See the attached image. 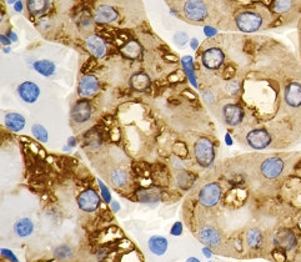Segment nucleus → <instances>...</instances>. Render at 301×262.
Here are the masks:
<instances>
[{
  "label": "nucleus",
  "instance_id": "43",
  "mask_svg": "<svg viewBox=\"0 0 301 262\" xmlns=\"http://www.w3.org/2000/svg\"><path fill=\"white\" fill-rule=\"evenodd\" d=\"M7 2L9 3V4H12V3H15V2H17V0H7Z\"/></svg>",
  "mask_w": 301,
  "mask_h": 262
},
{
  "label": "nucleus",
  "instance_id": "22",
  "mask_svg": "<svg viewBox=\"0 0 301 262\" xmlns=\"http://www.w3.org/2000/svg\"><path fill=\"white\" fill-rule=\"evenodd\" d=\"M120 51H122L123 56L127 57V59L135 60L141 56V54H143V48H141V45L137 40H130L128 41L124 46H122Z\"/></svg>",
  "mask_w": 301,
  "mask_h": 262
},
{
  "label": "nucleus",
  "instance_id": "30",
  "mask_svg": "<svg viewBox=\"0 0 301 262\" xmlns=\"http://www.w3.org/2000/svg\"><path fill=\"white\" fill-rule=\"evenodd\" d=\"M242 89V83L239 80H230L225 86V90L229 95H236Z\"/></svg>",
  "mask_w": 301,
  "mask_h": 262
},
{
  "label": "nucleus",
  "instance_id": "25",
  "mask_svg": "<svg viewBox=\"0 0 301 262\" xmlns=\"http://www.w3.org/2000/svg\"><path fill=\"white\" fill-rule=\"evenodd\" d=\"M139 201L145 204H153L160 201V192L155 188H149V190H141L138 193Z\"/></svg>",
  "mask_w": 301,
  "mask_h": 262
},
{
  "label": "nucleus",
  "instance_id": "14",
  "mask_svg": "<svg viewBox=\"0 0 301 262\" xmlns=\"http://www.w3.org/2000/svg\"><path fill=\"white\" fill-rule=\"evenodd\" d=\"M18 95L25 103L34 104L40 96V88L33 81H24L18 86Z\"/></svg>",
  "mask_w": 301,
  "mask_h": 262
},
{
  "label": "nucleus",
  "instance_id": "3",
  "mask_svg": "<svg viewBox=\"0 0 301 262\" xmlns=\"http://www.w3.org/2000/svg\"><path fill=\"white\" fill-rule=\"evenodd\" d=\"M287 161L280 155L265 157L260 164V174L266 180H276L286 172Z\"/></svg>",
  "mask_w": 301,
  "mask_h": 262
},
{
  "label": "nucleus",
  "instance_id": "31",
  "mask_svg": "<svg viewBox=\"0 0 301 262\" xmlns=\"http://www.w3.org/2000/svg\"><path fill=\"white\" fill-rule=\"evenodd\" d=\"M98 183H99V187H100V195H101V199H103L104 203L111 204L112 198H111V193H110V190L108 188V186L101 181V180H98Z\"/></svg>",
  "mask_w": 301,
  "mask_h": 262
},
{
  "label": "nucleus",
  "instance_id": "32",
  "mask_svg": "<svg viewBox=\"0 0 301 262\" xmlns=\"http://www.w3.org/2000/svg\"><path fill=\"white\" fill-rule=\"evenodd\" d=\"M189 182H192V179H190L188 172H180V174L177 175V183H179L180 187L188 188L190 185Z\"/></svg>",
  "mask_w": 301,
  "mask_h": 262
},
{
  "label": "nucleus",
  "instance_id": "20",
  "mask_svg": "<svg viewBox=\"0 0 301 262\" xmlns=\"http://www.w3.org/2000/svg\"><path fill=\"white\" fill-rule=\"evenodd\" d=\"M14 231L19 237H29L34 232V222L30 217H22L14 224Z\"/></svg>",
  "mask_w": 301,
  "mask_h": 262
},
{
  "label": "nucleus",
  "instance_id": "5",
  "mask_svg": "<svg viewBox=\"0 0 301 262\" xmlns=\"http://www.w3.org/2000/svg\"><path fill=\"white\" fill-rule=\"evenodd\" d=\"M249 148L254 150H265L273 145V134L266 127H254L245 136Z\"/></svg>",
  "mask_w": 301,
  "mask_h": 262
},
{
  "label": "nucleus",
  "instance_id": "44",
  "mask_svg": "<svg viewBox=\"0 0 301 262\" xmlns=\"http://www.w3.org/2000/svg\"><path fill=\"white\" fill-rule=\"evenodd\" d=\"M209 262H213V261H209Z\"/></svg>",
  "mask_w": 301,
  "mask_h": 262
},
{
  "label": "nucleus",
  "instance_id": "7",
  "mask_svg": "<svg viewBox=\"0 0 301 262\" xmlns=\"http://www.w3.org/2000/svg\"><path fill=\"white\" fill-rule=\"evenodd\" d=\"M91 15H93L94 23L100 25L112 24V23L117 22L120 18V13L116 7L108 4V3H100L96 5Z\"/></svg>",
  "mask_w": 301,
  "mask_h": 262
},
{
  "label": "nucleus",
  "instance_id": "38",
  "mask_svg": "<svg viewBox=\"0 0 301 262\" xmlns=\"http://www.w3.org/2000/svg\"><path fill=\"white\" fill-rule=\"evenodd\" d=\"M110 208H111V211L114 212V214H117V212L120 211V209H122V206H120V204L117 203V201L112 200L111 204H110Z\"/></svg>",
  "mask_w": 301,
  "mask_h": 262
},
{
  "label": "nucleus",
  "instance_id": "18",
  "mask_svg": "<svg viewBox=\"0 0 301 262\" xmlns=\"http://www.w3.org/2000/svg\"><path fill=\"white\" fill-rule=\"evenodd\" d=\"M4 124L10 131L14 133H19L25 127L27 120L19 112H8L4 116Z\"/></svg>",
  "mask_w": 301,
  "mask_h": 262
},
{
  "label": "nucleus",
  "instance_id": "13",
  "mask_svg": "<svg viewBox=\"0 0 301 262\" xmlns=\"http://www.w3.org/2000/svg\"><path fill=\"white\" fill-rule=\"evenodd\" d=\"M93 116V106L88 100H79L72 109V119L77 124H84Z\"/></svg>",
  "mask_w": 301,
  "mask_h": 262
},
{
  "label": "nucleus",
  "instance_id": "40",
  "mask_svg": "<svg viewBox=\"0 0 301 262\" xmlns=\"http://www.w3.org/2000/svg\"><path fill=\"white\" fill-rule=\"evenodd\" d=\"M68 146H69V148H74V146H77V139L69 138V140H68Z\"/></svg>",
  "mask_w": 301,
  "mask_h": 262
},
{
  "label": "nucleus",
  "instance_id": "41",
  "mask_svg": "<svg viewBox=\"0 0 301 262\" xmlns=\"http://www.w3.org/2000/svg\"><path fill=\"white\" fill-rule=\"evenodd\" d=\"M297 29H299V46H300V54H301V19L299 20V23H297ZM300 61H301V57H300Z\"/></svg>",
  "mask_w": 301,
  "mask_h": 262
},
{
  "label": "nucleus",
  "instance_id": "19",
  "mask_svg": "<svg viewBox=\"0 0 301 262\" xmlns=\"http://www.w3.org/2000/svg\"><path fill=\"white\" fill-rule=\"evenodd\" d=\"M25 7L31 17H41L50 8V0H25Z\"/></svg>",
  "mask_w": 301,
  "mask_h": 262
},
{
  "label": "nucleus",
  "instance_id": "21",
  "mask_svg": "<svg viewBox=\"0 0 301 262\" xmlns=\"http://www.w3.org/2000/svg\"><path fill=\"white\" fill-rule=\"evenodd\" d=\"M245 240H247L249 247L253 248V250H260L264 245L263 231L259 227H251L247 232Z\"/></svg>",
  "mask_w": 301,
  "mask_h": 262
},
{
  "label": "nucleus",
  "instance_id": "17",
  "mask_svg": "<svg viewBox=\"0 0 301 262\" xmlns=\"http://www.w3.org/2000/svg\"><path fill=\"white\" fill-rule=\"evenodd\" d=\"M148 247L153 255L164 256L166 253L167 247H169V242H167V238L164 236L154 235L149 238Z\"/></svg>",
  "mask_w": 301,
  "mask_h": 262
},
{
  "label": "nucleus",
  "instance_id": "23",
  "mask_svg": "<svg viewBox=\"0 0 301 262\" xmlns=\"http://www.w3.org/2000/svg\"><path fill=\"white\" fill-rule=\"evenodd\" d=\"M151 80L145 73H137L130 78V86L137 91H145L150 86Z\"/></svg>",
  "mask_w": 301,
  "mask_h": 262
},
{
  "label": "nucleus",
  "instance_id": "24",
  "mask_svg": "<svg viewBox=\"0 0 301 262\" xmlns=\"http://www.w3.org/2000/svg\"><path fill=\"white\" fill-rule=\"evenodd\" d=\"M33 67L39 74L46 78L51 77V75L55 73V64L53 61H50V60H46V59L38 60V61L34 62Z\"/></svg>",
  "mask_w": 301,
  "mask_h": 262
},
{
  "label": "nucleus",
  "instance_id": "39",
  "mask_svg": "<svg viewBox=\"0 0 301 262\" xmlns=\"http://www.w3.org/2000/svg\"><path fill=\"white\" fill-rule=\"evenodd\" d=\"M225 143H226V145H232V143H234V140H232V138H231V135H230V134H226V135H225Z\"/></svg>",
  "mask_w": 301,
  "mask_h": 262
},
{
  "label": "nucleus",
  "instance_id": "9",
  "mask_svg": "<svg viewBox=\"0 0 301 262\" xmlns=\"http://www.w3.org/2000/svg\"><path fill=\"white\" fill-rule=\"evenodd\" d=\"M101 198L94 188H86L78 196V206L84 212H95L100 208Z\"/></svg>",
  "mask_w": 301,
  "mask_h": 262
},
{
  "label": "nucleus",
  "instance_id": "4",
  "mask_svg": "<svg viewBox=\"0 0 301 262\" xmlns=\"http://www.w3.org/2000/svg\"><path fill=\"white\" fill-rule=\"evenodd\" d=\"M194 156L196 162L204 169L213 166L215 160V148L208 138H200L194 145Z\"/></svg>",
  "mask_w": 301,
  "mask_h": 262
},
{
  "label": "nucleus",
  "instance_id": "37",
  "mask_svg": "<svg viewBox=\"0 0 301 262\" xmlns=\"http://www.w3.org/2000/svg\"><path fill=\"white\" fill-rule=\"evenodd\" d=\"M201 252H203V255L205 256L206 258L213 257V250H211V247H209V246H204V247L201 248Z\"/></svg>",
  "mask_w": 301,
  "mask_h": 262
},
{
  "label": "nucleus",
  "instance_id": "27",
  "mask_svg": "<svg viewBox=\"0 0 301 262\" xmlns=\"http://www.w3.org/2000/svg\"><path fill=\"white\" fill-rule=\"evenodd\" d=\"M31 134H33L34 138H35L38 141H40V143L43 144L48 143V139H49L48 130H46L41 124H34L33 126H31Z\"/></svg>",
  "mask_w": 301,
  "mask_h": 262
},
{
  "label": "nucleus",
  "instance_id": "10",
  "mask_svg": "<svg viewBox=\"0 0 301 262\" xmlns=\"http://www.w3.org/2000/svg\"><path fill=\"white\" fill-rule=\"evenodd\" d=\"M222 116H224V121L227 126L236 127L244 121L245 111L240 105L226 104L222 107Z\"/></svg>",
  "mask_w": 301,
  "mask_h": 262
},
{
  "label": "nucleus",
  "instance_id": "42",
  "mask_svg": "<svg viewBox=\"0 0 301 262\" xmlns=\"http://www.w3.org/2000/svg\"><path fill=\"white\" fill-rule=\"evenodd\" d=\"M185 262H201V261L199 260L198 257H189V258H187V261Z\"/></svg>",
  "mask_w": 301,
  "mask_h": 262
},
{
  "label": "nucleus",
  "instance_id": "28",
  "mask_svg": "<svg viewBox=\"0 0 301 262\" xmlns=\"http://www.w3.org/2000/svg\"><path fill=\"white\" fill-rule=\"evenodd\" d=\"M183 67H184V70L185 73L188 74V77H189L190 81H192V84L194 86H198V84H196V80H195V77H194V70H193V60L190 56H185L184 59H183Z\"/></svg>",
  "mask_w": 301,
  "mask_h": 262
},
{
  "label": "nucleus",
  "instance_id": "33",
  "mask_svg": "<svg viewBox=\"0 0 301 262\" xmlns=\"http://www.w3.org/2000/svg\"><path fill=\"white\" fill-rule=\"evenodd\" d=\"M183 231H184V225L182 221H176L172 224L171 229H170V235L171 236H182Z\"/></svg>",
  "mask_w": 301,
  "mask_h": 262
},
{
  "label": "nucleus",
  "instance_id": "29",
  "mask_svg": "<svg viewBox=\"0 0 301 262\" xmlns=\"http://www.w3.org/2000/svg\"><path fill=\"white\" fill-rule=\"evenodd\" d=\"M54 255L55 257L59 258V260H65V258H69L70 256L73 255V250L72 247H69L68 245H62L55 248Z\"/></svg>",
  "mask_w": 301,
  "mask_h": 262
},
{
  "label": "nucleus",
  "instance_id": "6",
  "mask_svg": "<svg viewBox=\"0 0 301 262\" xmlns=\"http://www.w3.org/2000/svg\"><path fill=\"white\" fill-rule=\"evenodd\" d=\"M222 196L221 186L216 182H210L200 188L198 195L199 204L204 208H215Z\"/></svg>",
  "mask_w": 301,
  "mask_h": 262
},
{
  "label": "nucleus",
  "instance_id": "36",
  "mask_svg": "<svg viewBox=\"0 0 301 262\" xmlns=\"http://www.w3.org/2000/svg\"><path fill=\"white\" fill-rule=\"evenodd\" d=\"M203 99L208 105L215 103V98H214V94L211 93V91H205V93L203 94Z\"/></svg>",
  "mask_w": 301,
  "mask_h": 262
},
{
  "label": "nucleus",
  "instance_id": "35",
  "mask_svg": "<svg viewBox=\"0 0 301 262\" xmlns=\"http://www.w3.org/2000/svg\"><path fill=\"white\" fill-rule=\"evenodd\" d=\"M174 41L177 44V45H185V44L188 43V35L185 33H179L175 35L174 38Z\"/></svg>",
  "mask_w": 301,
  "mask_h": 262
},
{
  "label": "nucleus",
  "instance_id": "16",
  "mask_svg": "<svg viewBox=\"0 0 301 262\" xmlns=\"http://www.w3.org/2000/svg\"><path fill=\"white\" fill-rule=\"evenodd\" d=\"M86 49L93 56L98 57V59H101L106 54L105 41L103 40L101 36L95 35V34H93V35H90L86 39Z\"/></svg>",
  "mask_w": 301,
  "mask_h": 262
},
{
  "label": "nucleus",
  "instance_id": "11",
  "mask_svg": "<svg viewBox=\"0 0 301 262\" xmlns=\"http://www.w3.org/2000/svg\"><path fill=\"white\" fill-rule=\"evenodd\" d=\"M225 61V52L220 48L206 49L201 55V62L209 70H218Z\"/></svg>",
  "mask_w": 301,
  "mask_h": 262
},
{
  "label": "nucleus",
  "instance_id": "26",
  "mask_svg": "<svg viewBox=\"0 0 301 262\" xmlns=\"http://www.w3.org/2000/svg\"><path fill=\"white\" fill-rule=\"evenodd\" d=\"M110 180H111L112 185L116 187H125L128 183V174L124 170L116 169L110 175Z\"/></svg>",
  "mask_w": 301,
  "mask_h": 262
},
{
  "label": "nucleus",
  "instance_id": "12",
  "mask_svg": "<svg viewBox=\"0 0 301 262\" xmlns=\"http://www.w3.org/2000/svg\"><path fill=\"white\" fill-rule=\"evenodd\" d=\"M99 88H100V84L95 75H85L82 78L78 86V94L83 99L93 98L99 91Z\"/></svg>",
  "mask_w": 301,
  "mask_h": 262
},
{
  "label": "nucleus",
  "instance_id": "15",
  "mask_svg": "<svg viewBox=\"0 0 301 262\" xmlns=\"http://www.w3.org/2000/svg\"><path fill=\"white\" fill-rule=\"evenodd\" d=\"M199 240L204 243L205 246H209V247H218V246L221 243V234H220L219 230H216L214 226H204L203 229H200L199 231Z\"/></svg>",
  "mask_w": 301,
  "mask_h": 262
},
{
  "label": "nucleus",
  "instance_id": "34",
  "mask_svg": "<svg viewBox=\"0 0 301 262\" xmlns=\"http://www.w3.org/2000/svg\"><path fill=\"white\" fill-rule=\"evenodd\" d=\"M0 253H2L3 257L8 258L10 262H19L17 256L14 255V252H13L12 250H9V248H2V250H0Z\"/></svg>",
  "mask_w": 301,
  "mask_h": 262
},
{
  "label": "nucleus",
  "instance_id": "8",
  "mask_svg": "<svg viewBox=\"0 0 301 262\" xmlns=\"http://www.w3.org/2000/svg\"><path fill=\"white\" fill-rule=\"evenodd\" d=\"M273 242L277 250L282 251V252L285 253L295 251L297 245H299V240H297L296 234H294V231L289 229L279 230V231L274 235Z\"/></svg>",
  "mask_w": 301,
  "mask_h": 262
},
{
  "label": "nucleus",
  "instance_id": "2",
  "mask_svg": "<svg viewBox=\"0 0 301 262\" xmlns=\"http://www.w3.org/2000/svg\"><path fill=\"white\" fill-rule=\"evenodd\" d=\"M175 12L182 13L184 19L194 24L205 23L210 17V4L208 0H171Z\"/></svg>",
  "mask_w": 301,
  "mask_h": 262
},
{
  "label": "nucleus",
  "instance_id": "1",
  "mask_svg": "<svg viewBox=\"0 0 301 262\" xmlns=\"http://www.w3.org/2000/svg\"><path fill=\"white\" fill-rule=\"evenodd\" d=\"M232 20H234L235 28L245 34L258 33L264 29L281 26L273 12L264 5H250V7L239 8L235 12Z\"/></svg>",
  "mask_w": 301,
  "mask_h": 262
}]
</instances>
